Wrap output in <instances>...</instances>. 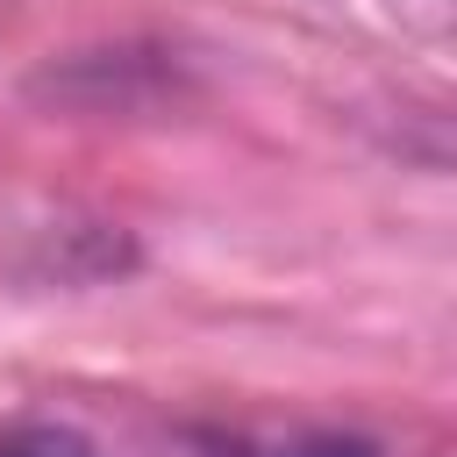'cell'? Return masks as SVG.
<instances>
[{"mask_svg":"<svg viewBox=\"0 0 457 457\" xmlns=\"http://www.w3.org/2000/svg\"><path fill=\"white\" fill-rule=\"evenodd\" d=\"M143 457H250V450L236 436H221V428H171V436L143 443Z\"/></svg>","mask_w":457,"mask_h":457,"instance_id":"obj_1","label":"cell"},{"mask_svg":"<svg viewBox=\"0 0 457 457\" xmlns=\"http://www.w3.org/2000/svg\"><path fill=\"white\" fill-rule=\"evenodd\" d=\"M0 457H93L71 428H7L0 436Z\"/></svg>","mask_w":457,"mask_h":457,"instance_id":"obj_2","label":"cell"},{"mask_svg":"<svg viewBox=\"0 0 457 457\" xmlns=\"http://www.w3.org/2000/svg\"><path fill=\"white\" fill-rule=\"evenodd\" d=\"M278 457H378V450L357 443V436H300V443H286Z\"/></svg>","mask_w":457,"mask_h":457,"instance_id":"obj_3","label":"cell"}]
</instances>
